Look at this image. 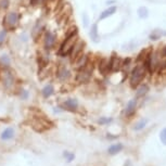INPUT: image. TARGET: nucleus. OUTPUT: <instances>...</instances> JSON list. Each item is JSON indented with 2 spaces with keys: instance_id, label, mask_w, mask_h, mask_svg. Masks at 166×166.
<instances>
[{
  "instance_id": "obj_1",
  "label": "nucleus",
  "mask_w": 166,
  "mask_h": 166,
  "mask_svg": "<svg viewBox=\"0 0 166 166\" xmlns=\"http://www.w3.org/2000/svg\"><path fill=\"white\" fill-rule=\"evenodd\" d=\"M147 74V70L144 65H137L135 69L131 72V75H130V86L133 88H136L140 85V83L142 82V79L144 78Z\"/></svg>"
},
{
  "instance_id": "obj_2",
  "label": "nucleus",
  "mask_w": 166,
  "mask_h": 166,
  "mask_svg": "<svg viewBox=\"0 0 166 166\" xmlns=\"http://www.w3.org/2000/svg\"><path fill=\"white\" fill-rule=\"evenodd\" d=\"M76 36H77V32H76V30H75L73 33L71 34L70 36L65 39L64 43L62 45V47H61V49H60V54L66 56V54H69V53L71 52L73 46L75 45V40H76L75 38H76Z\"/></svg>"
},
{
  "instance_id": "obj_3",
  "label": "nucleus",
  "mask_w": 166,
  "mask_h": 166,
  "mask_svg": "<svg viewBox=\"0 0 166 166\" xmlns=\"http://www.w3.org/2000/svg\"><path fill=\"white\" fill-rule=\"evenodd\" d=\"M123 66V60L121 59L120 57H116V56H113L110 60V70L116 72Z\"/></svg>"
},
{
  "instance_id": "obj_4",
  "label": "nucleus",
  "mask_w": 166,
  "mask_h": 166,
  "mask_svg": "<svg viewBox=\"0 0 166 166\" xmlns=\"http://www.w3.org/2000/svg\"><path fill=\"white\" fill-rule=\"evenodd\" d=\"M90 71L86 70V69H83V70H80L77 74V77L76 79L78 83H87L88 80L90 79Z\"/></svg>"
},
{
  "instance_id": "obj_5",
  "label": "nucleus",
  "mask_w": 166,
  "mask_h": 166,
  "mask_svg": "<svg viewBox=\"0 0 166 166\" xmlns=\"http://www.w3.org/2000/svg\"><path fill=\"white\" fill-rule=\"evenodd\" d=\"M14 137V129L12 127H7V128H4V130L1 133V140H4V141H8V140H11L12 138Z\"/></svg>"
},
{
  "instance_id": "obj_6",
  "label": "nucleus",
  "mask_w": 166,
  "mask_h": 166,
  "mask_svg": "<svg viewBox=\"0 0 166 166\" xmlns=\"http://www.w3.org/2000/svg\"><path fill=\"white\" fill-rule=\"evenodd\" d=\"M54 41H56V37L51 32H47L46 34V39H45V46H46L47 49H50L52 48V46L54 45Z\"/></svg>"
},
{
  "instance_id": "obj_7",
  "label": "nucleus",
  "mask_w": 166,
  "mask_h": 166,
  "mask_svg": "<svg viewBox=\"0 0 166 166\" xmlns=\"http://www.w3.org/2000/svg\"><path fill=\"white\" fill-rule=\"evenodd\" d=\"M17 21H19V14L15 13V12H11L7 15L6 17V22H7L10 26H14V25H17Z\"/></svg>"
},
{
  "instance_id": "obj_8",
  "label": "nucleus",
  "mask_w": 166,
  "mask_h": 166,
  "mask_svg": "<svg viewBox=\"0 0 166 166\" xmlns=\"http://www.w3.org/2000/svg\"><path fill=\"white\" fill-rule=\"evenodd\" d=\"M83 47H84V43H82V41H78V43H75L70 52V53H72V58L76 59L77 56H78V54L80 53V51L83 50Z\"/></svg>"
},
{
  "instance_id": "obj_9",
  "label": "nucleus",
  "mask_w": 166,
  "mask_h": 166,
  "mask_svg": "<svg viewBox=\"0 0 166 166\" xmlns=\"http://www.w3.org/2000/svg\"><path fill=\"white\" fill-rule=\"evenodd\" d=\"M63 106L65 108V109L70 110V111H74V110L77 109L78 102H77L76 99H67L66 101H64Z\"/></svg>"
},
{
  "instance_id": "obj_10",
  "label": "nucleus",
  "mask_w": 166,
  "mask_h": 166,
  "mask_svg": "<svg viewBox=\"0 0 166 166\" xmlns=\"http://www.w3.org/2000/svg\"><path fill=\"white\" fill-rule=\"evenodd\" d=\"M116 10H117V8L115 7V6H113V7H109L108 9H106V10H104L102 13L100 14L99 20H104V19H106V17L113 15V14L116 12Z\"/></svg>"
},
{
  "instance_id": "obj_11",
  "label": "nucleus",
  "mask_w": 166,
  "mask_h": 166,
  "mask_svg": "<svg viewBox=\"0 0 166 166\" xmlns=\"http://www.w3.org/2000/svg\"><path fill=\"white\" fill-rule=\"evenodd\" d=\"M99 71L103 75H105L108 73V71H110V61L108 59H102V60L100 61Z\"/></svg>"
},
{
  "instance_id": "obj_12",
  "label": "nucleus",
  "mask_w": 166,
  "mask_h": 166,
  "mask_svg": "<svg viewBox=\"0 0 166 166\" xmlns=\"http://www.w3.org/2000/svg\"><path fill=\"white\" fill-rule=\"evenodd\" d=\"M136 105H137L136 99H131V100H130L129 102L127 103L126 110H125V113H126V115H131L133 113H135Z\"/></svg>"
},
{
  "instance_id": "obj_13",
  "label": "nucleus",
  "mask_w": 166,
  "mask_h": 166,
  "mask_svg": "<svg viewBox=\"0 0 166 166\" xmlns=\"http://www.w3.org/2000/svg\"><path fill=\"white\" fill-rule=\"evenodd\" d=\"M123 150V144L122 143H115V144H112L108 149V152L111 154V155H114V154H117L118 152H121Z\"/></svg>"
},
{
  "instance_id": "obj_14",
  "label": "nucleus",
  "mask_w": 166,
  "mask_h": 166,
  "mask_svg": "<svg viewBox=\"0 0 166 166\" xmlns=\"http://www.w3.org/2000/svg\"><path fill=\"white\" fill-rule=\"evenodd\" d=\"M87 61H88V58H87V56H85V54H83V56H80V57H77L76 61H75V65H76L77 67H85L87 65Z\"/></svg>"
},
{
  "instance_id": "obj_15",
  "label": "nucleus",
  "mask_w": 166,
  "mask_h": 166,
  "mask_svg": "<svg viewBox=\"0 0 166 166\" xmlns=\"http://www.w3.org/2000/svg\"><path fill=\"white\" fill-rule=\"evenodd\" d=\"M89 35L93 41H98V39H99V35H98V25H97V24H93L92 26H91Z\"/></svg>"
},
{
  "instance_id": "obj_16",
  "label": "nucleus",
  "mask_w": 166,
  "mask_h": 166,
  "mask_svg": "<svg viewBox=\"0 0 166 166\" xmlns=\"http://www.w3.org/2000/svg\"><path fill=\"white\" fill-rule=\"evenodd\" d=\"M53 92H54V88H53L52 85H47L45 86V88L43 89V96L45 98H49L50 96H52Z\"/></svg>"
},
{
  "instance_id": "obj_17",
  "label": "nucleus",
  "mask_w": 166,
  "mask_h": 166,
  "mask_svg": "<svg viewBox=\"0 0 166 166\" xmlns=\"http://www.w3.org/2000/svg\"><path fill=\"white\" fill-rule=\"evenodd\" d=\"M147 123H148V120H147V118H142V120H140L138 123H136V125L134 126V129H135V130H141V129H143V128L146 127Z\"/></svg>"
},
{
  "instance_id": "obj_18",
  "label": "nucleus",
  "mask_w": 166,
  "mask_h": 166,
  "mask_svg": "<svg viewBox=\"0 0 166 166\" xmlns=\"http://www.w3.org/2000/svg\"><path fill=\"white\" fill-rule=\"evenodd\" d=\"M4 86L6 87H10L12 84H13V77H12V75H11L10 73H6L4 74Z\"/></svg>"
},
{
  "instance_id": "obj_19",
  "label": "nucleus",
  "mask_w": 166,
  "mask_h": 166,
  "mask_svg": "<svg viewBox=\"0 0 166 166\" xmlns=\"http://www.w3.org/2000/svg\"><path fill=\"white\" fill-rule=\"evenodd\" d=\"M149 91V86L148 85H142L137 91V97H143L147 92Z\"/></svg>"
},
{
  "instance_id": "obj_20",
  "label": "nucleus",
  "mask_w": 166,
  "mask_h": 166,
  "mask_svg": "<svg viewBox=\"0 0 166 166\" xmlns=\"http://www.w3.org/2000/svg\"><path fill=\"white\" fill-rule=\"evenodd\" d=\"M58 76L60 77L61 79H67V78L70 77V72H69L66 69H61V70L59 71Z\"/></svg>"
},
{
  "instance_id": "obj_21",
  "label": "nucleus",
  "mask_w": 166,
  "mask_h": 166,
  "mask_svg": "<svg viewBox=\"0 0 166 166\" xmlns=\"http://www.w3.org/2000/svg\"><path fill=\"white\" fill-rule=\"evenodd\" d=\"M138 15H139V17H141V19H146V17H148V9H147L146 7H140L139 9H138Z\"/></svg>"
},
{
  "instance_id": "obj_22",
  "label": "nucleus",
  "mask_w": 166,
  "mask_h": 166,
  "mask_svg": "<svg viewBox=\"0 0 166 166\" xmlns=\"http://www.w3.org/2000/svg\"><path fill=\"white\" fill-rule=\"evenodd\" d=\"M0 63H1V65H4V66H8L10 64V58L8 57L7 54H2L1 58H0Z\"/></svg>"
},
{
  "instance_id": "obj_23",
  "label": "nucleus",
  "mask_w": 166,
  "mask_h": 166,
  "mask_svg": "<svg viewBox=\"0 0 166 166\" xmlns=\"http://www.w3.org/2000/svg\"><path fill=\"white\" fill-rule=\"evenodd\" d=\"M160 139H161L163 144L166 146V128H164V129L161 131V134H160Z\"/></svg>"
},
{
  "instance_id": "obj_24",
  "label": "nucleus",
  "mask_w": 166,
  "mask_h": 166,
  "mask_svg": "<svg viewBox=\"0 0 166 166\" xmlns=\"http://www.w3.org/2000/svg\"><path fill=\"white\" fill-rule=\"evenodd\" d=\"M64 157L66 159L67 162H71V161H73V159L75 157L74 156L73 153H70V152H64Z\"/></svg>"
},
{
  "instance_id": "obj_25",
  "label": "nucleus",
  "mask_w": 166,
  "mask_h": 166,
  "mask_svg": "<svg viewBox=\"0 0 166 166\" xmlns=\"http://www.w3.org/2000/svg\"><path fill=\"white\" fill-rule=\"evenodd\" d=\"M160 36H161V33L157 32V30H155V32H153V33L150 35V38L153 39V40H156V39H159Z\"/></svg>"
},
{
  "instance_id": "obj_26",
  "label": "nucleus",
  "mask_w": 166,
  "mask_h": 166,
  "mask_svg": "<svg viewBox=\"0 0 166 166\" xmlns=\"http://www.w3.org/2000/svg\"><path fill=\"white\" fill-rule=\"evenodd\" d=\"M6 36H7V30H1L0 32V43H4V39H6Z\"/></svg>"
},
{
  "instance_id": "obj_27",
  "label": "nucleus",
  "mask_w": 166,
  "mask_h": 166,
  "mask_svg": "<svg viewBox=\"0 0 166 166\" xmlns=\"http://www.w3.org/2000/svg\"><path fill=\"white\" fill-rule=\"evenodd\" d=\"M111 118H105V117H102V118H100L99 120V123L100 124H106V123H110L111 122Z\"/></svg>"
},
{
  "instance_id": "obj_28",
  "label": "nucleus",
  "mask_w": 166,
  "mask_h": 166,
  "mask_svg": "<svg viewBox=\"0 0 166 166\" xmlns=\"http://www.w3.org/2000/svg\"><path fill=\"white\" fill-rule=\"evenodd\" d=\"M21 97H22V99H27L28 98V91H26V90H23L22 91V95H21Z\"/></svg>"
},
{
  "instance_id": "obj_29",
  "label": "nucleus",
  "mask_w": 166,
  "mask_h": 166,
  "mask_svg": "<svg viewBox=\"0 0 166 166\" xmlns=\"http://www.w3.org/2000/svg\"><path fill=\"white\" fill-rule=\"evenodd\" d=\"M32 1V4H34V6H36V4H39L43 0H30Z\"/></svg>"
},
{
  "instance_id": "obj_30",
  "label": "nucleus",
  "mask_w": 166,
  "mask_h": 166,
  "mask_svg": "<svg viewBox=\"0 0 166 166\" xmlns=\"http://www.w3.org/2000/svg\"><path fill=\"white\" fill-rule=\"evenodd\" d=\"M160 69H161V70H164V69H166V61H164V62H163V63L160 65Z\"/></svg>"
},
{
  "instance_id": "obj_31",
  "label": "nucleus",
  "mask_w": 166,
  "mask_h": 166,
  "mask_svg": "<svg viewBox=\"0 0 166 166\" xmlns=\"http://www.w3.org/2000/svg\"><path fill=\"white\" fill-rule=\"evenodd\" d=\"M162 56H163L164 58H166V46L162 49Z\"/></svg>"
},
{
  "instance_id": "obj_32",
  "label": "nucleus",
  "mask_w": 166,
  "mask_h": 166,
  "mask_svg": "<svg viewBox=\"0 0 166 166\" xmlns=\"http://www.w3.org/2000/svg\"><path fill=\"white\" fill-rule=\"evenodd\" d=\"M84 17H85V27H86L87 26V23H88V19H87L86 14H84Z\"/></svg>"
}]
</instances>
